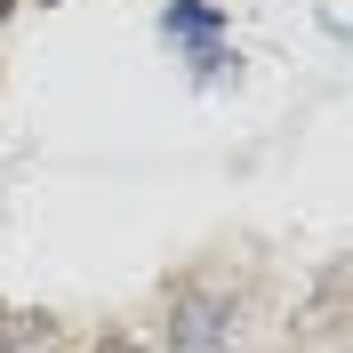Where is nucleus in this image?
I'll list each match as a JSON object with an SVG mask.
<instances>
[{
  "mask_svg": "<svg viewBox=\"0 0 353 353\" xmlns=\"http://www.w3.org/2000/svg\"><path fill=\"white\" fill-rule=\"evenodd\" d=\"M0 353H65L57 313H0Z\"/></svg>",
  "mask_w": 353,
  "mask_h": 353,
  "instance_id": "nucleus-2",
  "label": "nucleus"
},
{
  "mask_svg": "<svg viewBox=\"0 0 353 353\" xmlns=\"http://www.w3.org/2000/svg\"><path fill=\"white\" fill-rule=\"evenodd\" d=\"M169 337L176 353H233V297L217 281H185L169 297Z\"/></svg>",
  "mask_w": 353,
  "mask_h": 353,
  "instance_id": "nucleus-1",
  "label": "nucleus"
},
{
  "mask_svg": "<svg viewBox=\"0 0 353 353\" xmlns=\"http://www.w3.org/2000/svg\"><path fill=\"white\" fill-rule=\"evenodd\" d=\"M8 8H17V0H0V17H8Z\"/></svg>",
  "mask_w": 353,
  "mask_h": 353,
  "instance_id": "nucleus-5",
  "label": "nucleus"
},
{
  "mask_svg": "<svg viewBox=\"0 0 353 353\" xmlns=\"http://www.w3.org/2000/svg\"><path fill=\"white\" fill-rule=\"evenodd\" d=\"M217 24H225V8H217V0H169L161 32H169V41H201V48H209V32H217Z\"/></svg>",
  "mask_w": 353,
  "mask_h": 353,
  "instance_id": "nucleus-3",
  "label": "nucleus"
},
{
  "mask_svg": "<svg viewBox=\"0 0 353 353\" xmlns=\"http://www.w3.org/2000/svg\"><path fill=\"white\" fill-rule=\"evenodd\" d=\"M97 353H145V345H137V337H105Z\"/></svg>",
  "mask_w": 353,
  "mask_h": 353,
  "instance_id": "nucleus-4",
  "label": "nucleus"
}]
</instances>
